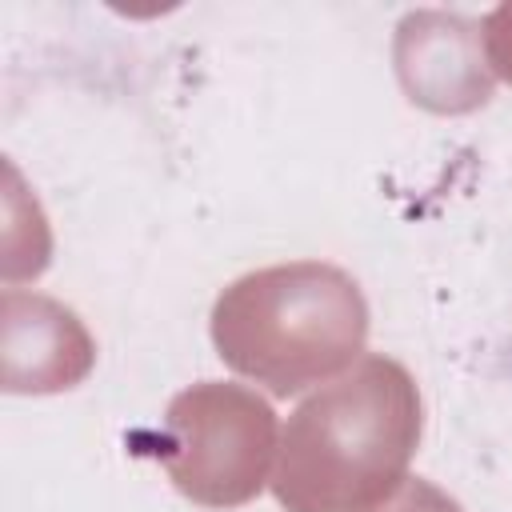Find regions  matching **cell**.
Returning a JSON list of instances; mask_svg holds the SVG:
<instances>
[{
  "mask_svg": "<svg viewBox=\"0 0 512 512\" xmlns=\"http://www.w3.org/2000/svg\"><path fill=\"white\" fill-rule=\"evenodd\" d=\"M420 432L412 372L380 352L360 356L288 416L272 496L284 512H372L404 488Z\"/></svg>",
  "mask_w": 512,
  "mask_h": 512,
  "instance_id": "obj_1",
  "label": "cell"
},
{
  "mask_svg": "<svg viewBox=\"0 0 512 512\" xmlns=\"http://www.w3.org/2000/svg\"><path fill=\"white\" fill-rule=\"evenodd\" d=\"M368 340L360 284L320 260L256 268L232 280L212 304V344L220 360L268 388L296 396L348 372Z\"/></svg>",
  "mask_w": 512,
  "mask_h": 512,
  "instance_id": "obj_2",
  "label": "cell"
},
{
  "mask_svg": "<svg viewBox=\"0 0 512 512\" xmlns=\"http://www.w3.org/2000/svg\"><path fill=\"white\" fill-rule=\"evenodd\" d=\"M276 452L280 428L264 396L244 384L200 380L172 396L156 456L192 504L240 508L272 484Z\"/></svg>",
  "mask_w": 512,
  "mask_h": 512,
  "instance_id": "obj_3",
  "label": "cell"
},
{
  "mask_svg": "<svg viewBox=\"0 0 512 512\" xmlns=\"http://www.w3.org/2000/svg\"><path fill=\"white\" fill-rule=\"evenodd\" d=\"M396 76L412 104L460 116L492 96V64L484 32L452 12H408L396 28Z\"/></svg>",
  "mask_w": 512,
  "mask_h": 512,
  "instance_id": "obj_4",
  "label": "cell"
},
{
  "mask_svg": "<svg viewBox=\"0 0 512 512\" xmlns=\"http://www.w3.org/2000/svg\"><path fill=\"white\" fill-rule=\"evenodd\" d=\"M96 364V344L80 316L40 292H4V388L64 392Z\"/></svg>",
  "mask_w": 512,
  "mask_h": 512,
  "instance_id": "obj_5",
  "label": "cell"
},
{
  "mask_svg": "<svg viewBox=\"0 0 512 512\" xmlns=\"http://www.w3.org/2000/svg\"><path fill=\"white\" fill-rule=\"evenodd\" d=\"M480 32H484V52H488L492 72L512 84V0L500 4V8H492L484 16Z\"/></svg>",
  "mask_w": 512,
  "mask_h": 512,
  "instance_id": "obj_6",
  "label": "cell"
},
{
  "mask_svg": "<svg viewBox=\"0 0 512 512\" xmlns=\"http://www.w3.org/2000/svg\"><path fill=\"white\" fill-rule=\"evenodd\" d=\"M372 512H464L448 492H440L436 484H428V480H404V488L388 500V504H380V508H372Z\"/></svg>",
  "mask_w": 512,
  "mask_h": 512,
  "instance_id": "obj_7",
  "label": "cell"
}]
</instances>
